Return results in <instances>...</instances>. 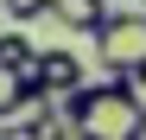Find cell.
I'll use <instances>...</instances> for the list:
<instances>
[{
	"label": "cell",
	"mask_w": 146,
	"mask_h": 140,
	"mask_svg": "<svg viewBox=\"0 0 146 140\" xmlns=\"http://www.w3.org/2000/svg\"><path fill=\"white\" fill-rule=\"evenodd\" d=\"M32 57H38V45L19 32V26H7V32H0V77H19Z\"/></svg>",
	"instance_id": "6"
},
{
	"label": "cell",
	"mask_w": 146,
	"mask_h": 140,
	"mask_svg": "<svg viewBox=\"0 0 146 140\" xmlns=\"http://www.w3.org/2000/svg\"><path fill=\"white\" fill-rule=\"evenodd\" d=\"M57 108L76 121L83 140H146V102H140V89L121 83V77H95L83 89H70Z\"/></svg>",
	"instance_id": "1"
},
{
	"label": "cell",
	"mask_w": 146,
	"mask_h": 140,
	"mask_svg": "<svg viewBox=\"0 0 146 140\" xmlns=\"http://www.w3.org/2000/svg\"><path fill=\"white\" fill-rule=\"evenodd\" d=\"M13 26H32V19H51V0H0Z\"/></svg>",
	"instance_id": "8"
},
{
	"label": "cell",
	"mask_w": 146,
	"mask_h": 140,
	"mask_svg": "<svg viewBox=\"0 0 146 140\" xmlns=\"http://www.w3.org/2000/svg\"><path fill=\"white\" fill-rule=\"evenodd\" d=\"M26 140H83V134H76V121H70L57 102H44V108H38V121L26 127Z\"/></svg>",
	"instance_id": "7"
},
{
	"label": "cell",
	"mask_w": 146,
	"mask_h": 140,
	"mask_svg": "<svg viewBox=\"0 0 146 140\" xmlns=\"http://www.w3.org/2000/svg\"><path fill=\"white\" fill-rule=\"evenodd\" d=\"M89 83V70H83V57L76 51H64V45H51V51H38V89L51 102H64L70 89H83Z\"/></svg>",
	"instance_id": "3"
},
{
	"label": "cell",
	"mask_w": 146,
	"mask_h": 140,
	"mask_svg": "<svg viewBox=\"0 0 146 140\" xmlns=\"http://www.w3.org/2000/svg\"><path fill=\"white\" fill-rule=\"evenodd\" d=\"M89 38H95L102 77H121V83L146 89V13H121V7H114Z\"/></svg>",
	"instance_id": "2"
},
{
	"label": "cell",
	"mask_w": 146,
	"mask_h": 140,
	"mask_svg": "<svg viewBox=\"0 0 146 140\" xmlns=\"http://www.w3.org/2000/svg\"><path fill=\"white\" fill-rule=\"evenodd\" d=\"M51 96H26V89H7L0 96V140H26V127L38 121V108Z\"/></svg>",
	"instance_id": "4"
},
{
	"label": "cell",
	"mask_w": 146,
	"mask_h": 140,
	"mask_svg": "<svg viewBox=\"0 0 146 140\" xmlns=\"http://www.w3.org/2000/svg\"><path fill=\"white\" fill-rule=\"evenodd\" d=\"M140 13H146V0H140Z\"/></svg>",
	"instance_id": "9"
},
{
	"label": "cell",
	"mask_w": 146,
	"mask_h": 140,
	"mask_svg": "<svg viewBox=\"0 0 146 140\" xmlns=\"http://www.w3.org/2000/svg\"><path fill=\"white\" fill-rule=\"evenodd\" d=\"M108 13H114L108 0H51V26H64V32H95Z\"/></svg>",
	"instance_id": "5"
}]
</instances>
